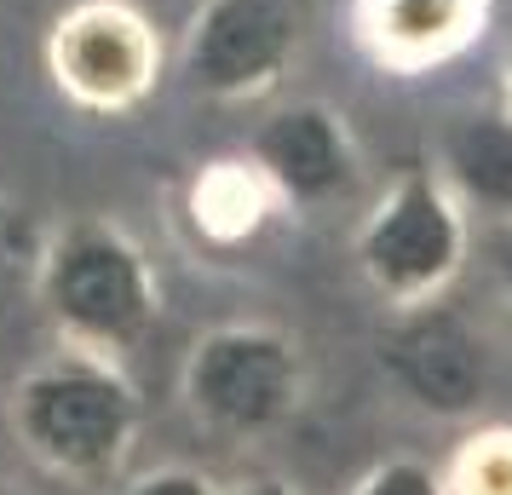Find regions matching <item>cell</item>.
I'll use <instances>...</instances> for the list:
<instances>
[{"mask_svg":"<svg viewBox=\"0 0 512 495\" xmlns=\"http://www.w3.org/2000/svg\"><path fill=\"white\" fill-rule=\"evenodd\" d=\"M6 415L29 461L75 484H104L133 455L144 403L110 352L64 346L12 386Z\"/></svg>","mask_w":512,"mask_h":495,"instance_id":"cell-1","label":"cell"},{"mask_svg":"<svg viewBox=\"0 0 512 495\" xmlns=\"http://www.w3.org/2000/svg\"><path fill=\"white\" fill-rule=\"evenodd\" d=\"M41 311L64 346L127 352L162 317V277L144 242L116 219H70L47 236L35 271Z\"/></svg>","mask_w":512,"mask_h":495,"instance_id":"cell-2","label":"cell"},{"mask_svg":"<svg viewBox=\"0 0 512 495\" xmlns=\"http://www.w3.org/2000/svg\"><path fill=\"white\" fill-rule=\"evenodd\" d=\"M466 248H472L466 208L443 185L438 167H403L351 236V260L374 288V300H386V311L443 300L461 277Z\"/></svg>","mask_w":512,"mask_h":495,"instance_id":"cell-3","label":"cell"},{"mask_svg":"<svg viewBox=\"0 0 512 495\" xmlns=\"http://www.w3.org/2000/svg\"><path fill=\"white\" fill-rule=\"evenodd\" d=\"M179 392L213 438H265L305 403V352L277 323H219L190 346Z\"/></svg>","mask_w":512,"mask_h":495,"instance_id":"cell-4","label":"cell"},{"mask_svg":"<svg viewBox=\"0 0 512 495\" xmlns=\"http://www.w3.org/2000/svg\"><path fill=\"white\" fill-rule=\"evenodd\" d=\"M162 35L133 0H75L47 29L52 87L87 116H133L162 87Z\"/></svg>","mask_w":512,"mask_h":495,"instance_id":"cell-5","label":"cell"},{"mask_svg":"<svg viewBox=\"0 0 512 495\" xmlns=\"http://www.w3.org/2000/svg\"><path fill=\"white\" fill-rule=\"evenodd\" d=\"M305 41L300 0H202L185 24L179 64L213 104H254L277 93Z\"/></svg>","mask_w":512,"mask_h":495,"instance_id":"cell-6","label":"cell"},{"mask_svg":"<svg viewBox=\"0 0 512 495\" xmlns=\"http://www.w3.org/2000/svg\"><path fill=\"white\" fill-rule=\"evenodd\" d=\"M380 369L420 415L466 421L489 398V340L455 306H409L392 311L380 334Z\"/></svg>","mask_w":512,"mask_h":495,"instance_id":"cell-7","label":"cell"},{"mask_svg":"<svg viewBox=\"0 0 512 495\" xmlns=\"http://www.w3.org/2000/svg\"><path fill=\"white\" fill-rule=\"evenodd\" d=\"M242 156L265 173V185L277 190L282 208H300V213L334 208L340 196L357 190V173H363V150L351 139V121L323 98L277 104L248 133Z\"/></svg>","mask_w":512,"mask_h":495,"instance_id":"cell-8","label":"cell"},{"mask_svg":"<svg viewBox=\"0 0 512 495\" xmlns=\"http://www.w3.org/2000/svg\"><path fill=\"white\" fill-rule=\"evenodd\" d=\"M495 0H351V35L374 70L432 75L484 41Z\"/></svg>","mask_w":512,"mask_h":495,"instance_id":"cell-9","label":"cell"},{"mask_svg":"<svg viewBox=\"0 0 512 495\" xmlns=\"http://www.w3.org/2000/svg\"><path fill=\"white\" fill-rule=\"evenodd\" d=\"M438 173L461 208L512 219V110H466L443 127Z\"/></svg>","mask_w":512,"mask_h":495,"instance_id":"cell-10","label":"cell"},{"mask_svg":"<svg viewBox=\"0 0 512 495\" xmlns=\"http://www.w3.org/2000/svg\"><path fill=\"white\" fill-rule=\"evenodd\" d=\"M277 208V190L265 185V173L248 156H219L185 190V213L208 248H248Z\"/></svg>","mask_w":512,"mask_h":495,"instance_id":"cell-11","label":"cell"},{"mask_svg":"<svg viewBox=\"0 0 512 495\" xmlns=\"http://www.w3.org/2000/svg\"><path fill=\"white\" fill-rule=\"evenodd\" d=\"M449 495H512V426H478L466 432L461 449L443 472Z\"/></svg>","mask_w":512,"mask_h":495,"instance_id":"cell-12","label":"cell"},{"mask_svg":"<svg viewBox=\"0 0 512 495\" xmlns=\"http://www.w3.org/2000/svg\"><path fill=\"white\" fill-rule=\"evenodd\" d=\"M351 495H449V490H443V472H432L426 461L392 455V461H380V467L363 472Z\"/></svg>","mask_w":512,"mask_h":495,"instance_id":"cell-13","label":"cell"},{"mask_svg":"<svg viewBox=\"0 0 512 495\" xmlns=\"http://www.w3.org/2000/svg\"><path fill=\"white\" fill-rule=\"evenodd\" d=\"M121 495H225V490L196 467H156V472H139L133 484H121Z\"/></svg>","mask_w":512,"mask_h":495,"instance_id":"cell-14","label":"cell"},{"mask_svg":"<svg viewBox=\"0 0 512 495\" xmlns=\"http://www.w3.org/2000/svg\"><path fill=\"white\" fill-rule=\"evenodd\" d=\"M495 288H501V306L512 311V236L501 242V254H495Z\"/></svg>","mask_w":512,"mask_h":495,"instance_id":"cell-15","label":"cell"},{"mask_svg":"<svg viewBox=\"0 0 512 495\" xmlns=\"http://www.w3.org/2000/svg\"><path fill=\"white\" fill-rule=\"evenodd\" d=\"M236 495H300L294 484H282V478H254L248 490H236Z\"/></svg>","mask_w":512,"mask_h":495,"instance_id":"cell-16","label":"cell"},{"mask_svg":"<svg viewBox=\"0 0 512 495\" xmlns=\"http://www.w3.org/2000/svg\"><path fill=\"white\" fill-rule=\"evenodd\" d=\"M501 93H507V110H512V41L501 47Z\"/></svg>","mask_w":512,"mask_h":495,"instance_id":"cell-17","label":"cell"},{"mask_svg":"<svg viewBox=\"0 0 512 495\" xmlns=\"http://www.w3.org/2000/svg\"><path fill=\"white\" fill-rule=\"evenodd\" d=\"M0 495H18V490H12V484H0Z\"/></svg>","mask_w":512,"mask_h":495,"instance_id":"cell-18","label":"cell"}]
</instances>
